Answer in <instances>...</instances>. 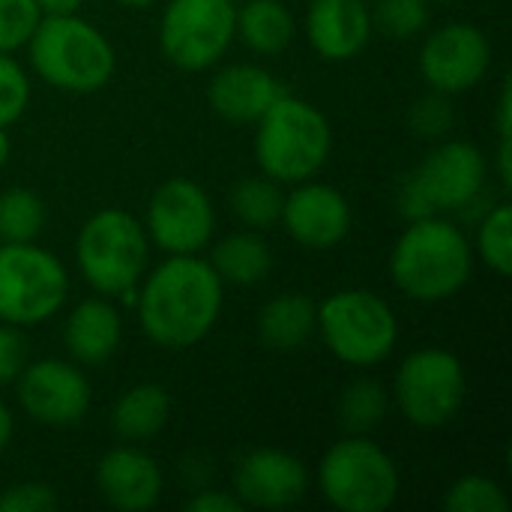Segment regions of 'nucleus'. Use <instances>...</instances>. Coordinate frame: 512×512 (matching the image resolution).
I'll list each match as a JSON object with an SVG mask.
<instances>
[{
	"label": "nucleus",
	"mask_w": 512,
	"mask_h": 512,
	"mask_svg": "<svg viewBox=\"0 0 512 512\" xmlns=\"http://www.w3.org/2000/svg\"><path fill=\"white\" fill-rule=\"evenodd\" d=\"M30 102V81L24 69L9 57L0 54V126L15 123Z\"/></svg>",
	"instance_id": "nucleus-32"
},
{
	"label": "nucleus",
	"mask_w": 512,
	"mask_h": 512,
	"mask_svg": "<svg viewBox=\"0 0 512 512\" xmlns=\"http://www.w3.org/2000/svg\"><path fill=\"white\" fill-rule=\"evenodd\" d=\"M27 48L39 78L69 93L105 87L117 63L105 33L78 15H42Z\"/></svg>",
	"instance_id": "nucleus-3"
},
{
	"label": "nucleus",
	"mask_w": 512,
	"mask_h": 512,
	"mask_svg": "<svg viewBox=\"0 0 512 512\" xmlns=\"http://www.w3.org/2000/svg\"><path fill=\"white\" fill-rule=\"evenodd\" d=\"M444 510L447 512H507L510 498L504 489L489 480V477H462L456 480L447 495H444Z\"/></svg>",
	"instance_id": "nucleus-29"
},
{
	"label": "nucleus",
	"mask_w": 512,
	"mask_h": 512,
	"mask_svg": "<svg viewBox=\"0 0 512 512\" xmlns=\"http://www.w3.org/2000/svg\"><path fill=\"white\" fill-rule=\"evenodd\" d=\"M309 474L303 462L285 450H252L240 459L234 471V495L243 507L258 510H279L291 507L306 495Z\"/></svg>",
	"instance_id": "nucleus-16"
},
{
	"label": "nucleus",
	"mask_w": 512,
	"mask_h": 512,
	"mask_svg": "<svg viewBox=\"0 0 512 512\" xmlns=\"http://www.w3.org/2000/svg\"><path fill=\"white\" fill-rule=\"evenodd\" d=\"M63 339L75 363L99 366L111 360L120 345V315L108 300H84L72 309Z\"/></svg>",
	"instance_id": "nucleus-20"
},
{
	"label": "nucleus",
	"mask_w": 512,
	"mask_h": 512,
	"mask_svg": "<svg viewBox=\"0 0 512 512\" xmlns=\"http://www.w3.org/2000/svg\"><path fill=\"white\" fill-rule=\"evenodd\" d=\"M375 21L393 39H411L429 24V0H381Z\"/></svg>",
	"instance_id": "nucleus-30"
},
{
	"label": "nucleus",
	"mask_w": 512,
	"mask_h": 512,
	"mask_svg": "<svg viewBox=\"0 0 512 512\" xmlns=\"http://www.w3.org/2000/svg\"><path fill=\"white\" fill-rule=\"evenodd\" d=\"M18 402L42 426H72L90 408V384L72 363L36 360L18 372Z\"/></svg>",
	"instance_id": "nucleus-14"
},
{
	"label": "nucleus",
	"mask_w": 512,
	"mask_h": 512,
	"mask_svg": "<svg viewBox=\"0 0 512 512\" xmlns=\"http://www.w3.org/2000/svg\"><path fill=\"white\" fill-rule=\"evenodd\" d=\"M42 15H75L81 0H36Z\"/></svg>",
	"instance_id": "nucleus-38"
},
{
	"label": "nucleus",
	"mask_w": 512,
	"mask_h": 512,
	"mask_svg": "<svg viewBox=\"0 0 512 512\" xmlns=\"http://www.w3.org/2000/svg\"><path fill=\"white\" fill-rule=\"evenodd\" d=\"M387 408H390L387 390L378 381L360 378L351 387H345L339 399V423L351 435H366L381 426V420L387 417Z\"/></svg>",
	"instance_id": "nucleus-25"
},
{
	"label": "nucleus",
	"mask_w": 512,
	"mask_h": 512,
	"mask_svg": "<svg viewBox=\"0 0 512 512\" xmlns=\"http://www.w3.org/2000/svg\"><path fill=\"white\" fill-rule=\"evenodd\" d=\"M477 252L480 258L498 273L510 276L512 273V210L510 204H498L489 210V216L480 222L477 231Z\"/></svg>",
	"instance_id": "nucleus-28"
},
{
	"label": "nucleus",
	"mask_w": 512,
	"mask_h": 512,
	"mask_svg": "<svg viewBox=\"0 0 512 512\" xmlns=\"http://www.w3.org/2000/svg\"><path fill=\"white\" fill-rule=\"evenodd\" d=\"M282 93V84L267 69L249 63L222 69L207 90L213 111L231 123H258Z\"/></svg>",
	"instance_id": "nucleus-19"
},
{
	"label": "nucleus",
	"mask_w": 512,
	"mask_h": 512,
	"mask_svg": "<svg viewBox=\"0 0 512 512\" xmlns=\"http://www.w3.org/2000/svg\"><path fill=\"white\" fill-rule=\"evenodd\" d=\"M282 189L270 177H246L231 192L234 216L249 228H270L282 216Z\"/></svg>",
	"instance_id": "nucleus-26"
},
{
	"label": "nucleus",
	"mask_w": 512,
	"mask_h": 512,
	"mask_svg": "<svg viewBox=\"0 0 512 512\" xmlns=\"http://www.w3.org/2000/svg\"><path fill=\"white\" fill-rule=\"evenodd\" d=\"M318 327L330 354L360 369L387 360L399 339V321L387 300L363 288L327 297L318 309Z\"/></svg>",
	"instance_id": "nucleus-6"
},
{
	"label": "nucleus",
	"mask_w": 512,
	"mask_h": 512,
	"mask_svg": "<svg viewBox=\"0 0 512 512\" xmlns=\"http://www.w3.org/2000/svg\"><path fill=\"white\" fill-rule=\"evenodd\" d=\"M510 111H512V93L510 84H504V93H501V102H498V132L501 138H510Z\"/></svg>",
	"instance_id": "nucleus-37"
},
{
	"label": "nucleus",
	"mask_w": 512,
	"mask_h": 512,
	"mask_svg": "<svg viewBox=\"0 0 512 512\" xmlns=\"http://www.w3.org/2000/svg\"><path fill=\"white\" fill-rule=\"evenodd\" d=\"M123 3H132V6H141V3H147V0H123Z\"/></svg>",
	"instance_id": "nucleus-42"
},
{
	"label": "nucleus",
	"mask_w": 512,
	"mask_h": 512,
	"mask_svg": "<svg viewBox=\"0 0 512 512\" xmlns=\"http://www.w3.org/2000/svg\"><path fill=\"white\" fill-rule=\"evenodd\" d=\"M42 12L36 0H0V54H12L27 45Z\"/></svg>",
	"instance_id": "nucleus-31"
},
{
	"label": "nucleus",
	"mask_w": 512,
	"mask_h": 512,
	"mask_svg": "<svg viewBox=\"0 0 512 512\" xmlns=\"http://www.w3.org/2000/svg\"><path fill=\"white\" fill-rule=\"evenodd\" d=\"M318 330V306L306 294H279L258 315V336L270 351H297Z\"/></svg>",
	"instance_id": "nucleus-21"
},
{
	"label": "nucleus",
	"mask_w": 512,
	"mask_h": 512,
	"mask_svg": "<svg viewBox=\"0 0 512 512\" xmlns=\"http://www.w3.org/2000/svg\"><path fill=\"white\" fill-rule=\"evenodd\" d=\"M258 54H279L294 36V18L282 0H249L237 9V33Z\"/></svg>",
	"instance_id": "nucleus-24"
},
{
	"label": "nucleus",
	"mask_w": 512,
	"mask_h": 512,
	"mask_svg": "<svg viewBox=\"0 0 512 512\" xmlns=\"http://www.w3.org/2000/svg\"><path fill=\"white\" fill-rule=\"evenodd\" d=\"M45 225V207L30 189L0 192V240L33 243Z\"/></svg>",
	"instance_id": "nucleus-27"
},
{
	"label": "nucleus",
	"mask_w": 512,
	"mask_h": 512,
	"mask_svg": "<svg viewBox=\"0 0 512 512\" xmlns=\"http://www.w3.org/2000/svg\"><path fill=\"white\" fill-rule=\"evenodd\" d=\"M63 264L33 243L0 246V321L33 327L48 321L66 300Z\"/></svg>",
	"instance_id": "nucleus-9"
},
{
	"label": "nucleus",
	"mask_w": 512,
	"mask_h": 512,
	"mask_svg": "<svg viewBox=\"0 0 512 512\" xmlns=\"http://www.w3.org/2000/svg\"><path fill=\"white\" fill-rule=\"evenodd\" d=\"M318 483L336 510L384 512L399 495V468L375 441L351 435L327 450Z\"/></svg>",
	"instance_id": "nucleus-8"
},
{
	"label": "nucleus",
	"mask_w": 512,
	"mask_h": 512,
	"mask_svg": "<svg viewBox=\"0 0 512 512\" xmlns=\"http://www.w3.org/2000/svg\"><path fill=\"white\" fill-rule=\"evenodd\" d=\"M222 312V279L198 255H171L138 294V321L147 339L168 351L198 345Z\"/></svg>",
	"instance_id": "nucleus-1"
},
{
	"label": "nucleus",
	"mask_w": 512,
	"mask_h": 512,
	"mask_svg": "<svg viewBox=\"0 0 512 512\" xmlns=\"http://www.w3.org/2000/svg\"><path fill=\"white\" fill-rule=\"evenodd\" d=\"M330 144L333 132L327 117L306 99L282 93L258 120L255 159L264 177L276 183H303L324 168Z\"/></svg>",
	"instance_id": "nucleus-4"
},
{
	"label": "nucleus",
	"mask_w": 512,
	"mask_h": 512,
	"mask_svg": "<svg viewBox=\"0 0 512 512\" xmlns=\"http://www.w3.org/2000/svg\"><path fill=\"white\" fill-rule=\"evenodd\" d=\"M465 369L456 354L420 348L405 357L396 375V402L408 423L420 429L447 426L465 405Z\"/></svg>",
	"instance_id": "nucleus-10"
},
{
	"label": "nucleus",
	"mask_w": 512,
	"mask_h": 512,
	"mask_svg": "<svg viewBox=\"0 0 512 512\" xmlns=\"http://www.w3.org/2000/svg\"><path fill=\"white\" fill-rule=\"evenodd\" d=\"M24 369V339L12 324L0 327V384H9Z\"/></svg>",
	"instance_id": "nucleus-35"
},
{
	"label": "nucleus",
	"mask_w": 512,
	"mask_h": 512,
	"mask_svg": "<svg viewBox=\"0 0 512 512\" xmlns=\"http://www.w3.org/2000/svg\"><path fill=\"white\" fill-rule=\"evenodd\" d=\"M453 102L447 99V93H432V96H423L420 102H414L408 120H411V129L417 135H426V138H438L444 132L453 129Z\"/></svg>",
	"instance_id": "nucleus-33"
},
{
	"label": "nucleus",
	"mask_w": 512,
	"mask_h": 512,
	"mask_svg": "<svg viewBox=\"0 0 512 512\" xmlns=\"http://www.w3.org/2000/svg\"><path fill=\"white\" fill-rule=\"evenodd\" d=\"M189 512H240L243 501L231 492H198L186 501Z\"/></svg>",
	"instance_id": "nucleus-36"
},
{
	"label": "nucleus",
	"mask_w": 512,
	"mask_h": 512,
	"mask_svg": "<svg viewBox=\"0 0 512 512\" xmlns=\"http://www.w3.org/2000/svg\"><path fill=\"white\" fill-rule=\"evenodd\" d=\"M474 270L468 237L447 219H414L390 255V273L402 294L438 303L459 294Z\"/></svg>",
	"instance_id": "nucleus-2"
},
{
	"label": "nucleus",
	"mask_w": 512,
	"mask_h": 512,
	"mask_svg": "<svg viewBox=\"0 0 512 512\" xmlns=\"http://www.w3.org/2000/svg\"><path fill=\"white\" fill-rule=\"evenodd\" d=\"M486 186V159L468 141H447L432 150L399 189V210L408 222L465 210Z\"/></svg>",
	"instance_id": "nucleus-7"
},
{
	"label": "nucleus",
	"mask_w": 512,
	"mask_h": 512,
	"mask_svg": "<svg viewBox=\"0 0 512 512\" xmlns=\"http://www.w3.org/2000/svg\"><path fill=\"white\" fill-rule=\"evenodd\" d=\"M210 267L216 270V276L222 282L255 285V282L267 279V273L273 267V255H270V246L258 234L243 231V234H231L222 243H216Z\"/></svg>",
	"instance_id": "nucleus-23"
},
{
	"label": "nucleus",
	"mask_w": 512,
	"mask_h": 512,
	"mask_svg": "<svg viewBox=\"0 0 512 512\" xmlns=\"http://www.w3.org/2000/svg\"><path fill=\"white\" fill-rule=\"evenodd\" d=\"M171 414V399L159 384H138L126 390L114 411H111V426L123 441H150L153 435L162 432Z\"/></svg>",
	"instance_id": "nucleus-22"
},
{
	"label": "nucleus",
	"mask_w": 512,
	"mask_h": 512,
	"mask_svg": "<svg viewBox=\"0 0 512 512\" xmlns=\"http://www.w3.org/2000/svg\"><path fill=\"white\" fill-rule=\"evenodd\" d=\"M75 255L90 288L129 303L147 267V231L126 210H99L81 225Z\"/></svg>",
	"instance_id": "nucleus-5"
},
{
	"label": "nucleus",
	"mask_w": 512,
	"mask_h": 512,
	"mask_svg": "<svg viewBox=\"0 0 512 512\" xmlns=\"http://www.w3.org/2000/svg\"><path fill=\"white\" fill-rule=\"evenodd\" d=\"M96 489L114 510L144 512L162 498V471L153 456L135 447H117L99 459Z\"/></svg>",
	"instance_id": "nucleus-17"
},
{
	"label": "nucleus",
	"mask_w": 512,
	"mask_h": 512,
	"mask_svg": "<svg viewBox=\"0 0 512 512\" xmlns=\"http://www.w3.org/2000/svg\"><path fill=\"white\" fill-rule=\"evenodd\" d=\"M9 441H12V414H9L6 402L0 399V453L9 447Z\"/></svg>",
	"instance_id": "nucleus-40"
},
{
	"label": "nucleus",
	"mask_w": 512,
	"mask_h": 512,
	"mask_svg": "<svg viewBox=\"0 0 512 512\" xmlns=\"http://www.w3.org/2000/svg\"><path fill=\"white\" fill-rule=\"evenodd\" d=\"M57 510V495L45 483H18L0 495V512H51Z\"/></svg>",
	"instance_id": "nucleus-34"
},
{
	"label": "nucleus",
	"mask_w": 512,
	"mask_h": 512,
	"mask_svg": "<svg viewBox=\"0 0 512 512\" xmlns=\"http://www.w3.org/2000/svg\"><path fill=\"white\" fill-rule=\"evenodd\" d=\"M306 36L324 60H351L369 45L372 15L363 0H312Z\"/></svg>",
	"instance_id": "nucleus-18"
},
{
	"label": "nucleus",
	"mask_w": 512,
	"mask_h": 512,
	"mask_svg": "<svg viewBox=\"0 0 512 512\" xmlns=\"http://www.w3.org/2000/svg\"><path fill=\"white\" fill-rule=\"evenodd\" d=\"M285 231L306 249H330L351 231V207L345 195L327 183H300L282 201Z\"/></svg>",
	"instance_id": "nucleus-15"
},
{
	"label": "nucleus",
	"mask_w": 512,
	"mask_h": 512,
	"mask_svg": "<svg viewBox=\"0 0 512 512\" xmlns=\"http://www.w3.org/2000/svg\"><path fill=\"white\" fill-rule=\"evenodd\" d=\"M237 33V6L231 0H171L162 24V54L186 69L201 72L228 51Z\"/></svg>",
	"instance_id": "nucleus-11"
},
{
	"label": "nucleus",
	"mask_w": 512,
	"mask_h": 512,
	"mask_svg": "<svg viewBox=\"0 0 512 512\" xmlns=\"http://www.w3.org/2000/svg\"><path fill=\"white\" fill-rule=\"evenodd\" d=\"M9 135H6V126H0V168L6 165V159H9Z\"/></svg>",
	"instance_id": "nucleus-41"
},
{
	"label": "nucleus",
	"mask_w": 512,
	"mask_h": 512,
	"mask_svg": "<svg viewBox=\"0 0 512 512\" xmlns=\"http://www.w3.org/2000/svg\"><path fill=\"white\" fill-rule=\"evenodd\" d=\"M213 225L216 213L207 192L186 177L162 183L150 198L147 234L168 255H195L207 246Z\"/></svg>",
	"instance_id": "nucleus-12"
},
{
	"label": "nucleus",
	"mask_w": 512,
	"mask_h": 512,
	"mask_svg": "<svg viewBox=\"0 0 512 512\" xmlns=\"http://www.w3.org/2000/svg\"><path fill=\"white\" fill-rule=\"evenodd\" d=\"M492 66V45L477 24L453 21L435 30L423 51L420 69L438 93H462L483 81Z\"/></svg>",
	"instance_id": "nucleus-13"
},
{
	"label": "nucleus",
	"mask_w": 512,
	"mask_h": 512,
	"mask_svg": "<svg viewBox=\"0 0 512 512\" xmlns=\"http://www.w3.org/2000/svg\"><path fill=\"white\" fill-rule=\"evenodd\" d=\"M510 156H512V141L510 138H501V147H498V171H501L504 186H510V180H512Z\"/></svg>",
	"instance_id": "nucleus-39"
}]
</instances>
